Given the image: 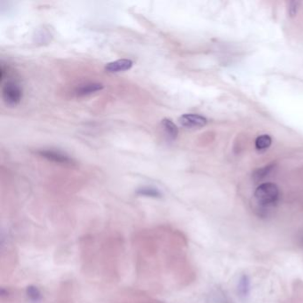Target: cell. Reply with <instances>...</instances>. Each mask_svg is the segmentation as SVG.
Here are the masks:
<instances>
[{
    "label": "cell",
    "mask_w": 303,
    "mask_h": 303,
    "mask_svg": "<svg viewBox=\"0 0 303 303\" xmlns=\"http://www.w3.org/2000/svg\"><path fill=\"white\" fill-rule=\"evenodd\" d=\"M3 100L6 105L16 107L20 103L22 99V89L16 82H6L2 88Z\"/></svg>",
    "instance_id": "3"
},
{
    "label": "cell",
    "mask_w": 303,
    "mask_h": 303,
    "mask_svg": "<svg viewBox=\"0 0 303 303\" xmlns=\"http://www.w3.org/2000/svg\"><path fill=\"white\" fill-rule=\"evenodd\" d=\"M272 143L271 137L268 134H263L261 136L258 137L255 141V148L257 151H265L269 148Z\"/></svg>",
    "instance_id": "11"
},
{
    "label": "cell",
    "mask_w": 303,
    "mask_h": 303,
    "mask_svg": "<svg viewBox=\"0 0 303 303\" xmlns=\"http://www.w3.org/2000/svg\"><path fill=\"white\" fill-rule=\"evenodd\" d=\"M251 291V281L247 275H242L238 283V293L242 300H246L249 297Z\"/></svg>",
    "instance_id": "8"
},
{
    "label": "cell",
    "mask_w": 303,
    "mask_h": 303,
    "mask_svg": "<svg viewBox=\"0 0 303 303\" xmlns=\"http://www.w3.org/2000/svg\"><path fill=\"white\" fill-rule=\"evenodd\" d=\"M162 127L170 141H174L178 136L179 129L176 125L169 118H164L161 122Z\"/></svg>",
    "instance_id": "9"
},
{
    "label": "cell",
    "mask_w": 303,
    "mask_h": 303,
    "mask_svg": "<svg viewBox=\"0 0 303 303\" xmlns=\"http://www.w3.org/2000/svg\"><path fill=\"white\" fill-rule=\"evenodd\" d=\"M280 192L278 186L271 182L263 183L254 192V197L257 202L263 207H273L278 203Z\"/></svg>",
    "instance_id": "2"
},
{
    "label": "cell",
    "mask_w": 303,
    "mask_h": 303,
    "mask_svg": "<svg viewBox=\"0 0 303 303\" xmlns=\"http://www.w3.org/2000/svg\"><path fill=\"white\" fill-rule=\"evenodd\" d=\"M40 157L45 158L48 161L54 162L61 165H72L74 164V160L70 157L65 152L53 150V149H44L37 152Z\"/></svg>",
    "instance_id": "4"
},
{
    "label": "cell",
    "mask_w": 303,
    "mask_h": 303,
    "mask_svg": "<svg viewBox=\"0 0 303 303\" xmlns=\"http://www.w3.org/2000/svg\"><path fill=\"white\" fill-rule=\"evenodd\" d=\"M271 167H264V168H262V169H259L257 170L256 172H254V174H253V177H254V179L256 180V181H260V180H263L265 178L266 175H268L269 172H271Z\"/></svg>",
    "instance_id": "13"
},
{
    "label": "cell",
    "mask_w": 303,
    "mask_h": 303,
    "mask_svg": "<svg viewBox=\"0 0 303 303\" xmlns=\"http://www.w3.org/2000/svg\"><path fill=\"white\" fill-rule=\"evenodd\" d=\"M133 65V62L130 59H120V60L109 62L105 66V71L110 73H118V72L129 71Z\"/></svg>",
    "instance_id": "6"
},
{
    "label": "cell",
    "mask_w": 303,
    "mask_h": 303,
    "mask_svg": "<svg viewBox=\"0 0 303 303\" xmlns=\"http://www.w3.org/2000/svg\"><path fill=\"white\" fill-rule=\"evenodd\" d=\"M103 246L105 274L110 278H114L118 274V261L123 248L121 238L116 236L110 237L107 238Z\"/></svg>",
    "instance_id": "1"
},
{
    "label": "cell",
    "mask_w": 303,
    "mask_h": 303,
    "mask_svg": "<svg viewBox=\"0 0 303 303\" xmlns=\"http://www.w3.org/2000/svg\"><path fill=\"white\" fill-rule=\"evenodd\" d=\"M26 293H27V296H28L29 300L32 303H38L42 298L39 289L35 285L28 286L26 289Z\"/></svg>",
    "instance_id": "12"
},
{
    "label": "cell",
    "mask_w": 303,
    "mask_h": 303,
    "mask_svg": "<svg viewBox=\"0 0 303 303\" xmlns=\"http://www.w3.org/2000/svg\"><path fill=\"white\" fill-rule=\"evenodd\" d=\"M103 85L100 83H88L83 86L77 87L75 90V94L78 97L90 95L92 94H95L97 92L101 91L103 89Z\"/></svg>",
    "instance_id": "7"
},
{
    "label": "cell",
    "mask_w": 303,
    "mask_h": 303,
    "mask_svg": "<svg viewBox=\"0 0 303 303\" xmlns=\"http://www.w3.org/2000/svg\"><path fill=\"white\" fill-rule=\"evenodd\" d=\"M137 195L142 197H153V198H159L162 197V193L156 188L142 187L140 188L136 191Z\"/></svg>",
    "instance_id": "10"
},
{
    "label": "cell",
    "mask_w": 303,
    "mask_h": 303,
    "mask_svg": "<svg viewBox=\"0 0 303 303\" xmlns=\"http://www.w3.org/2000/svg\"><path fill=\"white\" fill-rule=\"evenodd\" d=\"M179 123L185 128L194 129L205 127L208 123V119L205 116L197 114H184L180 116Z\"/></svg>",
    "instance_id": "5"
}]
</instances>
